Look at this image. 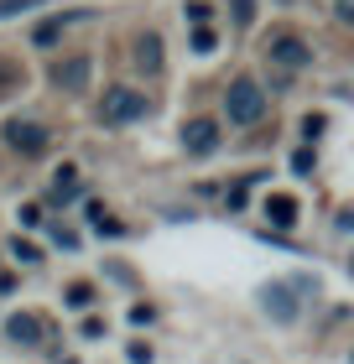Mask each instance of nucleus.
I'll return each mask as SVG.
<instances>
[{
  "label": "nucleus",
  "mask_w": 354,
  "mask_h": 364,
  "mask_svg": "<svg viewBox=\"0 0 354 364\" xmlns=\"http://www.w3.org/2000/svg\"><path fill=\"white\" fill-rule=\"evenodd\" d=\"M224 109H229V125H261L266 120V94L256 78H234L229 94H224Z\"/></svg>",
  "instance_id": "obj_1"
},
{
  "label": "nucleus",
  "mask_w": 354,
  "mask_h": 364,
  "mask_svg": "<svg viewBox=\"0 0 354 364\" xmlns=\"http://www.w3.org/2000/svg\"><path fill=\"white\" fill-rule=\"evenodd\" d=\"M0 141H6L16 156H26V161H37V156L47 151V146H53V141H47V125H37V120H21V114L0 125Z\"/></svg>",
  "instance_id": "obj_2"
},
{
  "label": "nucleus",
  "mask_w": 354,
  "mask_h": 364,
  "mask_svg": "<svg viewBox=\"0 0 354 364\" xmlns=\"http://www.w3.org/2000/svg\"><path fill=\"white\" fill-rule=\"evenodd\" d=\"M146 94H136V89H105V105H99V120L105 125H136V120H146Z\"/></svg>",
  "instance_id": "obj_3"
},
{
  "label": "nucleus",
  "mask_w": 354,
  "mask_h": 364,
  "mask_svg": "<svg viewBox=\"0 0 354 364\" xmlns=\"http://www.w3.org/2000/svg\"><path fill=\"white\" fill-rule=\"evenodd\" d=\"M266 63H276V68L297 73V68H308V63H313V47L286 31V37H271V42H266Z\"/></svg>",
  "instance_id": "obj_4"
},
{
  "label": "nucleus",
  "mask_w": 354,
  "mask_h": 364,
  "mask_svg": "<svg viewBox=\"0 0 354 364\" xmlns=\"http://www.w3.org/2000/svg\"><path fill=\"white\" fill-rule=\"evenodd\" d=\"M47 78H53L63 94H83V89H89V78H94V63L89 58H58Z\"/></svg>",
  "instance_id": "obj_5"
},
{
  "label": "nucleus",
  "mask_w": 354,
  "mask_h": 364,
  "mask_svg": "<svg viewBox=\"0 0 354 364\" xmlns=\"http://www.w3.org/2000/svg\"><path fill=\"white\" fill-rule=\"evenodd\" d=\"M182 146H188V156H214L219 151V125L198 114V120L182 125Z\"/></svg>",
  "instance_id": "obj_6"
},
{
  "label": "nucleus",
  "mask_w": 354,
  "mask_h": 364,
  "mask_svg": "<svg viewBox=\"0 0 354 364\" xmlns=\"http://www.w3.org/2000/svg\"><path fill=\"white\" fill-rule=\"evenodd\" d=\"M73 21H89V11H63V16H53V21H42L37 31H31V42H37V47H53V42L63 37V26H73Z\"/></svg>",
  "instance_id": "obj_7"
},
{
  "label": "nucleus",
  "mask_w": 354,
  "mask_h": 364,
  "mask_svg": "<svg viewBox=\"0 0 354 364\" xmlns=\"http://www.w3.org/2000/svg\"><path fill=\"white\" fill-rule=\"evenodd\" d=\"M136 68L141 73H162V37L157 31H146V37L136 42Z\"/></svg>",
  "instance_id": "obj_8"
},
{
  "label": "nucleus",
  "mask_w": 354,
  "mask_h": 364,
  "mask_svg": "<svg viewBox=\"0 0 354 364\" xmlns=\"http://www.w3.org/2000/svg\"><path fill=\"white\" fill-rule=\"evenodd\" d=\"M6 333H11L16 343H37V338H42V318H37V312H16V318L6 323Z\"/></svg>",
  "instance_id": "obj_9"
},
{
  "label": "nucleus",
  "mask_w": 354,
  "mask_h": 364,
  "mask_svg": "<svg viewBox=\"0 0 354 364\" xmlns=\"http://www.w3.org/2000/svg\"><path fill=\"white\" fill-rule=\"evenodd\" d=\"M21 84H26V68H21L16 58H6V53H0V99L21 94Z\"/></svg>",
  "instance_id": "obj_10"
},
{
  "label": "nucleus",
  "mask_w": 354,
  "mask_h": 364,
  "mask_svg": "<svg viewBox=\"0 0 354 364\" xmlns=\"http://www.w3.org/2000/svg\"><path fill=\"white\" fill-rule=\"evenodd\" d=\"M261 302L271 307L281 323H292V318H297V302H292V291H286V287H266V291H261Z\"/></svg>",
  "instance_id": "obj_11"
},
{
  "label": "nucleus",
  "mask_w": 354,
  "mask_h": 364,
  "mask_svg": "<svg viewBox=\"0 0 354 364\" xmlns=\"http://www.w3.org/2000/svg\"><path fill=\"white\" fill-rule=\"evenodd\" d=\"M266 219H271L276 229H292V224H297V203H292L286 193H276L271 203H266Z\"/></svg>",
  "instance_id": "obj_12"
},
{
  "label": "nucleus",
  "mask_w": 354,
  "mask_h": 364,
  "mask_svg": "<svg viewBox=\"0 0 354 364\" xmlns=\"http://www.w3.org/2000/svg\"><path fill=\"white\" fill-rule=\"evenodd\" d=\"M234 6V26H250L256 21V0H229Z\"/></svg>",
  "instance_id": "obj_13"
},
{
  "label": "nucleus",
  "mask_w": 354,
  "mask_h": 364,
  "mask_svg": "<svg viewBox=\"0 0 354 364\" xmlns=\"http://www.w3.org/2000/svg\"><path fill=\"white\" fill-rule=\"evenodd\" d=\"M11 250H16V260H26V266H37V260H42V250H37L31 240H16Z\"/></svg>",
  "instance_id": "obj_14"
},
{
  "label": "nucleus",
  "mask_w": 354,
  "mask_h": 364,
  "mask_svg": "<svg viewBox=\"0 0 354 364\" xmlns=\"http://www.w3.org/2000/svg\"><path fill=\"white\" fill-rule=\"evenodd\" d=\"M130 323H136V328L157 323V307H151V302H136V307H130Z\"/></svg>",
  "instance_id": "obj_15"
},
{
  "label": "nucleus",
  "mask_w": 354,
  "mask_h": 364,
  "mask_svg": "<svg viewBox=\"0 0 354 364\" xmlns=\"http://www.w3.org/2000/svg\"><path fill=\"white\" fill-rule=\"evenodd\" d=\"M42 0H0V16H21V11H37Z\"/></svg>",
  "instance_id": "obj_16"
},
{
  "label": "nucleus",
  "mask_w": 354,
  "mask_h": 364,
  "mask_svg": "<svg viewBox=\"0 0 354 364\" xmlns=\"http://www.w3.org/2000/svg\"><path fill=\"white\" fill-rule=\"evenodd\" d=\"M94 224H99V235H110V240H120V235H125V224H120V219H110V213H99Z\"/></svg>",
  "instance_id": "obj_17"
},
{
  "label": "nucleus",
  "mask_w": 354,
  "mask_h": 364,
  "mask_svg": "<svg viewBox=\"0 0 354 364\" xmlns=\"http://www.w3.org/2000/svg\"><path fill=\"white\" fill-rule=\"evenodd\" d=\"M333 21H339V26H354V0H333Z\"/></svg>",
  "instance_id": "obj_18"
},
{
  "label": "nucleus",
  "mask_w": 354,
  "mask_h": 364,
  "mask_svg": "<svg viewBox=\"0 0 354 364\" xmlns=\"http://www.w3.org/2000/svg\"><path fill=\"white\" fill-rule=\"evenodd\" d=\"M125 359H130V364H151L157 354H151V343H130V349H125Z\"/></svg>",
  "instance_id": "obj_19"
},
{
  "label": "nucleus",
  "mask_w": 354,
  "mask_h": 364,
  "mask_svg": "<svg viewBox=\"0 0 354 364\" xmlns=\"http://www.w3.org/2000/svg\"><path fill=\"white\" fill-rule=\"evenodd\" d=\"M193 53H214V31H209V26L193 31Z\"/></svg>",
  "instance_id": "obj_20"
},
{
  "label": "nucleus",
  "mask_w": 354,
  "mask_h": 364,
  "mask_svg": "<svg viewBox=\"0 0 354 364\" xmlns=\"http://www.w3.org/2000/svg\"><path fill=\"white\" fill-rule=\"evenodd\" d=\"M89 296H94V291L83 287V281H78V287H68V302H73V307H89Z\"/></svg>",
  "instance_id": "obj_21"
},
{
  "label": "nucleus",
  "mask_w": 354,
  "mask_h": 364,
  "mask_svg": "<svg viewBox=\"0 0 354 364\" xmlns=\"http://www.w3.org/2000/svg\"><path fill=\"white\" fill-rule=\"evenodd\" d=\"M302 136H308V141L323 136V114H308V120H302Z\"/></svg>",
  "instance_id": "obj_22"
},
{
  "label": "nucleus",
  "mask_w": 354,
  "mask_h": 364,
  "mask_svg": "<svg viewBox=\"0 0 354 364\" xmlns=\"http://www.w3.org/2000/svg\"><path fill=\"white\" fill-rule=\"evenodd\" d=\"M188 21H209V6H204V0H188Z\"/></svg>",
  "instance_id": "obj_23"
},
{
  "label": "nucleus",
  "mask_w": 354,
  "mask_h": 364,
  "mask_svg": "<svg viewBox=\"0 0 354 364\" xmlns=\"http://www.w3.org/2000/svg\"><path fill=\"white\" fill-rule=\"evenodd\" d=\"M53 240L63 245V250H78V235H68V229H53Z\"/></svg>",
  "instance_id": "obj_24"
},
{
  "label": "nucleus",
  "mask_w": 354,
  "mask_h": 364,
  "mask_svg": "<svg viewBox=\"0 0 354 364\" xmlns=\"http://www.w3.org/2000/svg\"><path fill=\"white\" fill-rule=\"evenodd\" d=\"M292 172H313V151H297L292 156Z\"/></svg>",
  "instance_id": "obj_25"
}]
</instances>
